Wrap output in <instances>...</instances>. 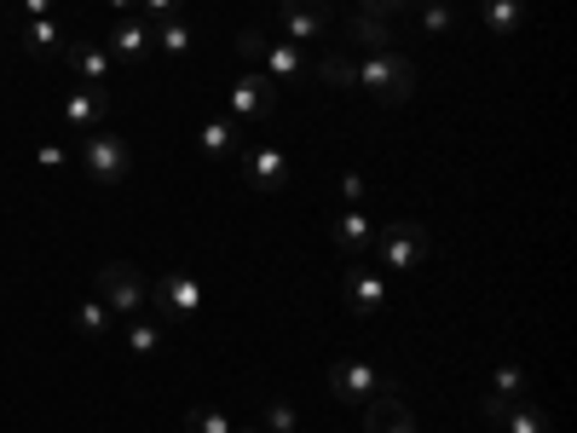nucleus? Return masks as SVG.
<instances>
[{
  "mask_svg": "<svg viewBox=\"0 0 577 433\" xmlns=\"http://www.w3.org/2000/svg\"><path fill=\"white\" fill-rule=\"evenodd\" d=\"M375 266H393V272H416L422 260L433 254V238H427V225L422 220H387V225H375Z\"/></svg>",
  "mask_w": 577,
  "mask_h": 433,
  "instance_id": "f257e3e1",
  "label": "nucleus"
},
{
  "mask_svg": "<svg viewBox=\"0 0 577 433\" xmlns=\"http://www.w3.org/2000/svg\"><path fill=\"white\" fill-rule=\"evenodd\" d=\"M358 87H370L382 104H404V99L416 93V64L398 47L393 52H364L358 58Z\"/></svg>",
  "mask_w": 577,
  "mask_h": 433,
  "instance_id": "f03ea898",
  "label": "nucleus"
},
{
  "mask_svg": "<svg viewBox=\"0 0 577 433\" xmlns=\"http://www.w3.org/2000/svg\"><path fill=\"white\" fill-rule=\"evenodd\" d=\"M81 173L93 185H122L128 180V168H133V151H128V139L122 133H110V128H93L81 139Z\"/></svg>",
  "mask_w": 577,
  "mask_h": 433,
  "instance_id": "7ed1b4c3",
  "label": "nucleus"
},
{
  "mask_svg": "<svg viewBox=\"0 0 577 433\" xmlns=\"http://www.w3.org/2000/svg\"><path fill=\"white\" fill-rule=\"evenodd\" d=\"M99 301L122 318H139L151 306V283H144L139 266H128V260H110V266H99Z\"/></svg>",
  "mask_w": 577,
  "mask_h": 433,
  "instance_id": "20e7f679",
  "label": "nucleus"
},
{
  "mask_svg": "<svg viewBox=\"0 0 577 433\" xmlns=\"http://www.w3.org/2000/svg\"><path fill=\"white\" fill-rule=\"evenodd\" d=\"M393 382H387V370H375V364H364V359H335L330 364V393L341 399V404H370L375 393H387Z\"/></svg>",
  "mask_w": 577,
  "mask_h": 433,
  "instance_id": "39448f33",
  "label": "nucleus"
},
{
  "mask_svg": "<svg viewBox=\"0 0 577 433\" xmlns=\"http://www.w3.org/2000/svg\"><path fill=\"white\" fill-rule=\"evenodd\" d=\"M202 278L196 272H168V278H156L151 283V306L162 312V318H196L202 312Z\"/></svg>",
  "mask_w": 577,
  "mask_h": 433,
  "instance_id": "423d86ee",
  "label": "nucleus"
},
{
  "mask_svg": "<svg viewBox=\"0 0 577 433\" xmlns=\"http://www.w3.org/2000/svg\"><path fill=\"white\" fill-rule=\"evenodd\" d=\"M277 110V81L266 70H249L243 81H231V115L237 122H266Z\"/></svg>",
  "mask_w": 577,
  "mask_h": 433,
  "instance_id": "0eeeda50",
  "label": "nucleus"
},
{
  "mask_svg": "<svg viewBox=\"0 0 577 433\" xmlns=\"http://www.w3.org/2000/svg\"><path fill=\"white\" fill-rule=\"evenodd\" d=\"M341 301L353 306L358 318H375V312L387 306V278L375 272V266H364V260H353L346 278H341Z\"/></svg>",
  "mask_w": 577,
  "mask_h": 433,
  "instance_id": "6e6552de",
  "label": "nucleus"
},
{
  "mask_svg": "<svg viewBox=\"0 0 577 433\" xmlns=\"http://www.w3.org/2000/svg\"><path fill=\"white\" fill-rule=\"evenodd\" d=\"M346 41L364 47V52H393L398 47V29L387 12H370V7H353V18H346Z\"/></svg>",
  "mask_w": 577,
  "mask_h": 433,
  "instance_id": "1a4fd4ad",
  "label": "nucleus"
},
{
  "mask_svg": "<svg viewBox=\"0 0 577 433\" xmlns=\"http://www.w3.org/2000/svg\"><path fill=\"white\" fill-rule=\"evenodd\" d=\"M364 433H416V416H411V404H404L398 387L375 393V399L364 404Z\"/></svg>",
  "mask_w": 577,
  "mask_h": 433,
  "instance_id": "9d476101",
  "label": "nucleus"
},
{
  "mask_svg": "<svg viewBox=\"0 0 577 433\" xmlns=\"http://www.w3.org/2000/svg\"><path fill=\"white\" fill-rule=\"evenodd\" d=\"M243 180L254 191H283L288 185V157L277 144H254V151H243Z\"/></svg>",
  "mask_w": 577,
  "mask_h": 433,
  "instance_id": "9b49d317",
  "label": "nucleus"
},
{
  "mask_svg": "<svg viewBox=\"0 0 577 433\" xmlns=\"http://www.w3.org/2000/svg\"><path fill=\"white\" fill-rule=\"evenodd\" d=\"M485 422H503L508 433H548L543 404L532 399H485Z\"/></svg>",
  "mask_w": 577,
  "mask_h": 433,
  "instance_id": "f8f14e48",
  "label": "nucleus"
},
{
  "mask_svg": "<svg viewBox=\"0 0 577 433\" xmlns=\"http://www.w3.org/2000/svg\"><path fill=\"white\" fill-rule=\"evenodd\" d=\"M64 128H104V115H110V87H75V93L64 99Z\"/></svg>",
  "mask_w": 577,
  "mask_h": 433,
  "instance_id": "ddd939ff",
  "label": "nucleus"
},
{
  "mask_svg": "<svg viewBox=\"0 0 577 433\" xmlns=\"http://www.w3.org/2000/svg\"><path fill=\"white\" fill-rule=\"evenodd\" d=\"M335 243L346 249V254H353V260H364L370 254V243H375V220L364 214V209H346V214H335Z\"/></svg>",
  "mask_w": 577,
  "mask_h": 433,
  "instance_id": "4468645a",
  "label": "nucleus"
},
{
  "mask_svg": "<svg viewBox=\"0 0 577 433\" xmlns=\"http://www.w3.org/2000/svg\"><path fill=\"white\" fill-rule=\"evenodd\" d=\"M277 29H283V41L288 47H306V41H317L330 29V12H312V7H283L277 12Z\"/></svg>",
  "mask_w": 577,
  "mask_h": 433,
  "instance_id": "2eb2a0df",
  "label": "nucleus"
},
{
  "mask_svg": "<svg viewBox=\"0 0 577 433\" xmlns=\"http://www.w3.org/2000/svg\"><path fill=\"white\" fill-rule=\"evenodd\" d=\"M64 58L75 64V75L87 87H104L110 81V47H93V41H64Z\"/></svg>",
  "mask_w": 577,
  "mask_h": 433,
  "instance_id": "dca6fc26",
  "label": "nucleus"
},
{
  "mask_svg": "<svg viewBox=\"0 0 577 433\" xmlns=\"http://www.w3.org/2000/svg\"><path fill=\"white\" fill-rule=\"evenodd\" d=\"M144 52H151V29H144V23L128 12L122 23L110 29V58H128V64H139Z\"/></svg>",
  "mask_w": 577,
  "mask_h": 433,
  "instance_id": "f3484780",
  "label": "nucleus"
},
{
  "mask_svg": "<svg viewBox=\"0 0 577 433\" xmlns=\"http://www.w3.org/2000/svg\"><path fill=\"white\" fill-rule=\"evenodd\" d=\"M479 18L490 36H519L526 29V0H479Z\"/></svg>",
  "mask_w": 577,
  "mask_h": 433,
  "instance_id": "a211bd4d",
  "label": "nucleus"
},
{
  "mask_svg": "<svg viewBox=\"0 0 577 433\" xmlns=\"http://www.w3.org/2000/svg\"><path fill=\"white\" fill-rule=\"evenodd\" d=\"M260 64H266L272 81H301L306 75V58L301 47H288V41H266V52H260Z\"/></svg>",
  "mask_w": 577,
  "mask_h": 433,
  "instance_id": "6ab92c4d",
  "label": "nucleus"
},
{
  "mask_svg": "<svg viewBox=\"0 0 577 433\" xmlns=\"http://www.w3.org/2000/svg\"><path fill=\"white\" fill-rule=\"evenodd\" d=\"M312 81H324V87H335V93H346V87H358V64L346 52H324L312 64Z\"/></svg>",
  "mask_w": 577,
  "mask_h": 433,
  "instance_id": "aec40b11",
  "label": "nucleus"
},
{
  "mask_svg": "<svg viewBox=\"0 0 577 433\" xmlns=\"http://www.w3.org/2000/svg\"><path fill=\"white\" fill-rule=\"evenodd\" d=\"M58 47H64V23H58V18H29V29H23V52L52 58Z\"/></svg>",
  "mask_w": 577,
  "mask_h": 433,
  "instance_id": "412c9836",
  "label": "nucleus"
},
{
  "mask_svg": "<svg viewBox=\"0 0 577 433\" xmlns=\"http://www.w3.org/2000/svg\"><path fill=\"white\" fill-rule=\"evenodd\" d=\"M237 139H243L237 115H214V122L202 128V151H209V157H231V151H237Z\"/></svg>",
  "mask_w": 577,
  "mask_h": 433,
  "instance_id": "4be33fe9",
  "label": "nucleus"
},
{
  "mask_svg": "<svg viewBox=\"0 0 577 433\" xmlns=\"http://www.w3.org/2000/svg\"><path fill=\"white\" fill-rule=\"evenodd\" d=\"M156 346H162V324H156V318H128V353L133 359H151Z\"/></svg>",
  "mask_w": 577,
  "mask_h": 433,
  "instance_id": "5701e85b",
  "label": "nucleus"
},
{
  "mask_svg": "<svg viewBox=\"0 0 577 433\" xmlns=\"http://www.w3.org/2000/svg\"><path fill=\"white\" fill-rule=\"evenodd\" d=\"M151 47H162L168 58H185V52H191V29H185L180 18H162V23L151 29Z\"/></svg>",
  "mask_w": 577,
  "mask_h": 433,
  "instance_id": "b1692460",
  "label": "nucleus"
},
{
  "mask_svg": "<svg viewBox=\"0 0 577 433\" xmlns=\"http://www.w3.org/2000/svg\"><path fill=\"white\" fill-rule=\"evenodd\" d=\"M75 330H81L87 341H104V335H110V306H104L99 295L81 301V306H75Z\"/></svg>",
  "mask_w": 577,
  "mask_h": 433,
  "instance_id": "393cba45",
  "label": "nucleus"
},
{
  "mask_svg": "<svg viewBox=\"0 0 577 433\" xmlns=\"http://www.w3.org/2000/svg\"><path fill=\"white\" fill-rule=\"evenodd\" d=\"M490 399H526V370L503 364L497 375H490Z\"/></svg>",
  "mask_w": 577,
  "mask_h": 433,
  "instance_id": "a878e982",
  "label": "nucleus"
},
{
  "mask_svg": "<svg viewBox=\"0 0 577 433\" xmlns=\"http://www.w3.org/2000/svg\"><path fill=\"white\" fill-rule=\"evenodd\" d=\"M260 427H266V433H295V404H288V399L260 404Z\"/></svg>",
  "mask_w": 577,
  "mask_h": 433,
  "instance_id": "bb28decb",
  "label": "nucleus"
},
{
  "mask_svg": "<svg viewBox=\"0 0 577 433\" xmlns=\"http://www.w3.org/2000/svg\"><path fill=\"white\" fill-rule=\"evenodd\" d=\"M191 433H231V416L220 411V404H196V411H191Z\"/></svg>",
  "mask_w": 577,
  "mask_h": 433,
  "instance_id": "cd10ccee",
  "label": "nucleus"
},
{
  "mask_svg": "<svg viewBox=\"0 0 577 433\" xmlns=\"http://www.w3.org/2000/svg\"><path fill=\"white\" fill-rule=\"evenodd\" d=\"M422 29H427V36H451V29H456V12L445 7V0H427V12H422Z\"/></svg>",
  "mask_w": 577,
  "mask_h": 433,
  "instance_id": "c85d7f7f",
  "label": "nucleus"
},
{
  "mask_svg": "<svg viewBox=\"0 0 577 433\" xmlns=\"http://www.w3.org/2000/svg\"><path fill=\"white\" fill-rule=\"evenodd\" d=\"M237 52L249 58V64H260V52H266V36H260V29H243V36H237Z\"/></svg>",
  "mask_w": 577,
  "mask_h": 433,
  "instance_id": "c756f323",
  "label": "nucleus"
},
{
  "mask_svg": "<svg viewBox=\"0 0 577 433\" xmlns=\"http://www.w3.org/2000/svg\"><path fill=\"white\" fill-rule=\"evenodd\" d=\"M341 197L358 209V202H364V173H341Z\"/></svg>",
  "mask_w": 577,
  "mask_h": 433,
  "instance_id": "7c9ffc66",
  "label": "nucleus"
},
{
  "mask_svg": "<svg viewBox=\"0 0 577 433\" xmlns=\"http://www.w3.org/2000/svg\"><path fill=\"white\" fill-rule=\"evenodd\" d=\"M180 7H185V0H144V12H151V18H173Z\"/></svg>",
  "mask_w": 577,
  "mask_h": 433,
  "instance_id": "2f4dec72",
  "label": "nucleus"
},
{
  "mask_svg": "<svg viewBox=\"0 0 577 433\" xmlns=\"http://www.w3.org/2000/svg\"><path fill=\"white\" fill-rule=\"evenodd\" d=\"M358 7H370V12H404V7H416V0H358Z\"/></svg>",
  "mask_w": 577,
  "mask_h": 433,
  "instance_id": "473e14b6",
  "label": "nucleus"
},
{
  "mask_svg": "<svg viewBox=\"0 0 577 433\" xmlns=\"http://www.w3.org/2000/svg\"><path fill=\"white\" fill-rule=\"evenodd\" d=\"M36 162H41V168H64V151H58V144H41Z\"/></svg>",
  "mask_w": 577,
  "mask_h": 433,
  "instance_id": "72a5a7b5",
  "label": "nucleus"
},
{
  "mask_svg": "<svg viewBox=\"0 0 577 433\" xmlns=\"http://www.w3.org/2000/svg\"><path fill=\"white\" fill-rule=\"evenodd\" d=\"M52 7H58V0H23L29 18H52Z\"/></svg>",
  "mask_w": 577,
  "mask_h": 433,
  "instance_id": "f704fd0d",
  "label": "nucleus"
},
{
  "mask_svg": "<svg viewBox=\"0 0 577 433\" xmlns=\"http://www.w3.org/2000/svg\"><path fill=\"white\" fill-rule=\"evenodd\" d=\"M283 7H312V12H330V0H283Z\"/></svg>",
  "mask_w": 577,
  "mask_h": 433,
  "instance_id": "c9c22d12",
  "label": "nucleus"
},
{
  "mask_svg": "<svg viewBox=\"0 0 577 433\" xmlns=\"http://www.w3.org/2000/svg\"><path fill=\"white\" fill-rule=\"evenodd\" d=\"M104 7H110V12H133V0H104Z\"/></svg>",
  "mask_w": 577,
  "mask_h": 433,
  "instance_id": "e433bc0d",
  "label": "nucleus"
},
{
  "mask_svg": "<svg viewBox=\"0 0 577 433\" xmlns=\"http://www.w3.org/2000/svg\"><path fill=\"white\" fill-rule=\"evenodd\" d=\"M231 433H266V427H260V422H249V427H231Z\"/></svg>",
  "mask_w": 577,
  "mask_h": 433,
  "instance_id": "4c0bfd02",
  "label": "nucleus"
}]
</instances>
